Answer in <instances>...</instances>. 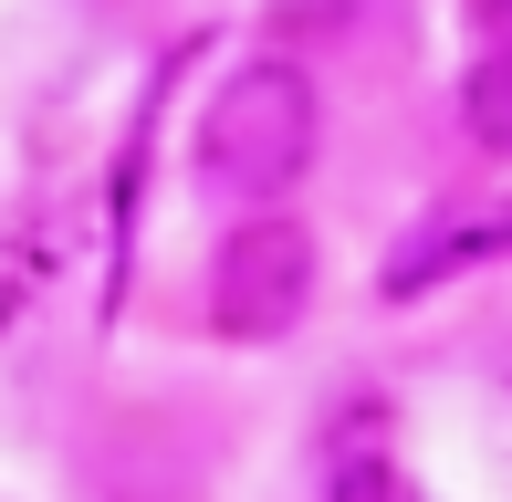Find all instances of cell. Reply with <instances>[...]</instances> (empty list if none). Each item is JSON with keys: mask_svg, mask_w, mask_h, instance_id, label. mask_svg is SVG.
<instances>
[{"mask_svg": "<svg viewBox=\"0 0 512 502\" xmlns=\"http://www.w3.org/2000/svg\"><path fill=\"white\" fill-rule=\"evenodd\" d=\"M314 147H324V95H314L304 63L262 53V63H230V74L209 84V105H199V168H209V189L283 199V189H304Z\"/></svg>", "mask_w": 512, "mask_h": 502, "instance_id": "1", "label": "cell"}, {"mask_svg": "<svg viewBox=\"0 0 512 502\" xmlns=\"http://www.w3.org/2000/svg\"><path fill=\"white\" fill-rule=\"evenodd\" d=\"M314 314V231L283 210L241 220V231H220L209 251V325L230 335V346H283V335H304Z\"/></svg>", "mask_w": 512, "mask_h": 502, "instance_id": "2", "label": "cell"}, {"mask_svg": "<svg viewBox=\"0 0 512 502\" xmlns=\"http://www.w3.org/2000/svg\"><path fill=\"white\" fill-rule=\"evenodd\" d=\"M481 262H512V199H471V210L418 220V231L387 251L377 293H387V304H418V293L460 283V272H481Z\"/></svg>", "mask_w": 512, "mask_h": 502, "instance_id": "3", "label": "cell"}, {"mask_svg": "<svg viewBox=\"0 0 512 502\" xmlns=\"http://www.w3.org/2000/svg\"><path fill=\"white\" fill-rule=\"evenodd\" d=\"M460 126H471V147L512 157V42H492V53L471 63V84H460Z\"/></svg>", "mask_w": 512, "mask_h": 502, "instance_id": "4", "label": "cell"}, {"mask_svg": "<svg viewBox=\"0 0 512 502\" xmlns=\"http://www.w3.org/2000/svg\"><path fill=\"white\" fill-rule=\"evenodd\" d=\"M324 502H408V482H398V461L377 440H356V450L324 461Z\"/></svg>", "mask_w": 512, "mask_h": 502, "instance_id": "5", "label": "cell"}]
</instances>
